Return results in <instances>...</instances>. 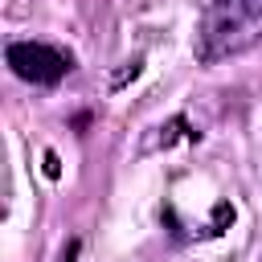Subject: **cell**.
Masks as SVG:
<instances>
[{"instance_id":"7a4b0ae2","label":"cell","mask_w":262,"mask_h":262,"mask_svg":"<svg viewBox=\"0 0 262 262\" xmlns=\"http://www.w3.org/2000/svg\"><path fill=\"white\" fill-rule=\"evenodd\" d=\"M4 61H8V70L16 78H25L33 86H57L74 70L70 53H61V49H53L45 41H12L4 49Z\"/></svg>"},{"instance_id":"277c9868","label":"cell","mask_w":262,"mask_h":262,"mask_svg":"<svg viewBox=\"0 0 262 262\" xmlns=\"http://www.w3.org/2000/svg\"><path fill=\"white\" fill-rule=\"evenodd\" d=\"M61 172V164H57V156L53 151H45V176H57Z\"/></svg>"},{"instance_id":"6da1fadb","label":"cell","mask_w":262,"mask_h":262,"mask_svg":"<svg viewBox=\"0 0 262 262\" xmlns=\"http://www.w3.org/2000/svg\"><path fill=\"white\" fill-rule=\"evenodd\" d=\"M262 41V0H213L201 33H196V57L205 66L246 53Z\"/></svg>"},{"instance_id":"3957f363","label":"cell","mask_w":262,"mask_h":262,"mask_svg":"<svg viewBox=\"0 0 262 262\" xmlns=\"http://www.w3.org/2000/svg\"><path fill=\"white\" fill-rule=\"evenodd\" d=\"M180 135L196 139V131H188V119H184V115H176V119L160 123V127H156V135H147V139H143V156H147V151H160V147H172Z\"/></svg>"}]
</instances>
